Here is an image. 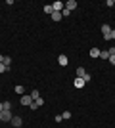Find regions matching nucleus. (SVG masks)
Returning <instances> with one entry per match:
<instances>
[{"instance_id": "nucleus-1", "label": "nucleus", "mask_w": 115, "mask_h": 128, "mask_svg": "<svg viewBox=\"0 0 115 128\" xmlns=\"http://www.w3.org/2000/svg\"><path fill=\"white\" fill-rule=\"evenodd\" d=\"M12 111H2L0 113V122H12Z\"/></svg>"}, {"instance_id": "nucleus-2", "label": "nucleus", "mask_w": 115, "mask_h": 128, "mask_svg": "<svg viewBox=\"0 0 115 128\" xmlns=\"http://www.w3.org/2000/svg\"><path fill=\"white\" fill-rule=\"evenodd\" d=\"M19 103H21V105H25V107H29L31 103H33V98H31V94H23L21 100H19Z\"/></svg>"}, {"instance_id": "nucleus-3", "label": "nucleus", "mask_w": 115, "mask_h": 128, "mask_svg": "<svg viewBox=\"0 0 115 128\" xmlns=\"http://www.w3.org/2000/svg\"><path fill=\"white\" fill-rule=\"evenodd\" d=\"M21 124H23V118H21V117H17V115H14V117H12V126L21 128Z\"/></svg>"}, {"instance_id": "nucleus-4", "label": "nucleus", "mask_w": 115, "mask_h": 128, "mask_svg": "<svg viewBox=\"0 0 115 128\" xmlns=\"http://www.w3.org/2000/svg\"><path fill=\"white\" fill-rule=\"evenodd\" d=\"M52 8H54V12H63V8H65V4H63V2H60V0H56L54 4H52Z\"/></svg>"}, {"instance_id": "nucleus-5", "label": "nucleus", "mask_w": 115, "mask_h": 128, "mask_svg": "<svg viewBox=\"0 0 115 128\" xmlns=\"http://www.w3.org/2000/svg\"><path fill=\"white\" fill-rule=\"evenodd\" d=\"M67 61H69V59H67V56H65V54H61V56H58V63H60L61 67H65V65H67Z\"/></svg>"}, {"instance_id": "nucleus-6", "label": "nucleus", "mask_w": 115, "mask_h": 128, "mask_svg": "<svg viewBox=\"0 0 115 128\" xmlns=\"http://www.w3.org/2000/svg\"><path fill=\"white\" fill-rule=\"evenodd\" d=\"M75 8H77V2H75V0H67V2H65V10L73 12Z\"/></svg>"}, {"instance_id": "nucleus-7", "label": "nucleus", "mask_w": 115, "mask_h": 128, "mask_svg": "<svg viewBox=\"0 0 115 128\" xmlns=\"http://www.w3.org/2000/svg\"><path fill=\"white\" fill-rule=\"evenodd\" d=\"M73 84H75V88H82V86L86 84L82 78H79V76H75V80H73Z\"/></svg>"}, {"instance_id": "nucleus-8", "label": "nucleus", "mask_w": 115, "mask_h": 128, "mask_svg": "<svg viewBox=\"0 0 115 128\" xmlns=\"http://www.w3.org/2000/svg\"><path fill=\"white\" fill-rule=\"evenodd\" d=\"M111 32V27L107 25V23H104V25H102V34H104V38L107 36V34H109Z\"/></svg>"}, {"instance_id": "nucleus-9", "label": "nucleus", "mask_w": 115, "mask_h": 128, "mask_svg": "<svg viewBox=\"0 0 115 128\" xmlns=\"http://www.w3.org/2000/svg\"><path fill=\"white\" fill-rule=\"evenodd\" d=\"M86 73H88V71L84 69V67H77V76H79V78H82V76L86 75Z\"/></svg>"}, {"instance_id": "nucleus-10", "label": "nucleus", "mask_w": 115, "mask_h": 128, "mask_svg": "<svg viewBox=\"0 0 115 128\" xmlns=\"http://www.w3.org/2000/svg\"><path fill=\"white\" fill-rule=\"evenodd\" d=\"M50 17H52V21H61V17H63V16H61L60 12H54V14H52Z\"/></svg>"}, {"instance_id": "nucleus-11", "label": "nucleus", "mask_w": 115, "mask_h": 128, "mask_svg": "<svg viewBox=\"0 0 115 128\" xmlns=\"http://www.w3.org/2000/svg\"><path fill=\"white\" fill-rule=\"evenodd\" d=\"M100 52H102L100 48H92L90 50V58H100Z\"/></svg>"}, {"instance_id": "nucleus-12", "label": "nucleus", "mask_w": 115, "mask_h": 128, "mask_svg": "<svg viewBox=\"0 0 115 128\" xmlns=\"http://www.w3.org/2000/svg\"><path fill=\"white\" fill-rule=\"evenodd\" d=\"M44 14H48V16H52V14H54V8H52V4H46V6H44Z\"/></svg>"}, {"instance_id": "nucleus-13", "label": "nucleus", "mask_w": 115, "mask_h": 128, "mask_svg": "<svg viewBox=\"0 0 115 128\" xmlns=\"http://www.w3.org/2000/svg\"><path fill=\"white\" fill-rule=\"evenodd\" d=\"M16 94H19V96H23V94H25V88H23L21 84H17V86H16Z\"/></svg>"}, {"instance_id": "nucleus-14", "label": "nucleus", "mask_w": 115, "mask_h": 128, "mask_svg": "<svg viewBox=\"0 0 115 128\" xmlns=\"http://www.w3.org/2000/svg\"><path fill=\"white\" fill-rule=\"evenodd\" d=\"M35 105H37V107H42L44 105V98H37V100H35Z\"/></svg>"}, {"instance_id": "nucleus-15", "label": "nucleus", "mask_w": 115, "mask_h": 128, "mask_svg": "<svg viewBox=\"0 0 115 128\" xmlns=\"http://www.w3.org/2000/svg\"><path fill=\"white\" fill-rule=\"evenodd\" d=\"M105 40H115V29H111V32L105 36Z\"/></svg>"}, {"instance_id": "nucleus-16", "label": "nucleus", "mask_w": 115, "mask_h": 128, "mask_svg": "<svg viewBox=\"0 0 115 128\" xmlns=\"http://www.w3.org/2000/svg\"><path fill=\"white\" fill-rule=\"evenodd\" d=\"M31 98H33V102H35L37 98H40V92H38V90H33V92H31Z\"/></svg>"}, {"instance_id": "nucleus-17", "label": "nucleus", "mask_w": 115, "mask_h": 128, "mask_svg": "<svg viewBox=\"0 0 115 128\" xmlns=\"http://www.w3.org/2000/svg\"><path fill=\"white\" fill-rule=\"evenodd\" d=\"M100 59H109V52H100Z\"/></svg>"}, {"instance_id": "nucleus-18", "label": "nucleus", "mask_w": 115, "mask_h": 128, "mask_svg": "<svg viewBox=\"0 0 115 128\" xmlns=\"http://www.w3.org/2000/svg\"><path fill=\"white\" fill-rule=\"evenodd\" d=\"M2 105H4V111H12V103L10 102H4Z\"/></svg>"}, {"instance_id": "nucleus-19", "label": "nucleus", "mask_w": 115, "mask_h": 128, "mask_svg": "<svg viewBox=\"0 0 115 128\" xmlns=\"http://www.w3.org/2000/svg\"><path fill=\"white\" fill-rule=\"evenodd\" d=\"M4 65L10 69V65H12V58H4Z\"/></svg>"}, {"instance_id": "nucleus-20", "label": "nucleus", "mask_w": 115, "mask_h": 128, "mask_svg": "<svg viewBox=\"0 0 115 128\" xmlns=\"http://www.w3.org/2000/svg\"><path fill=\"white\" fill-rule=\"evenodd\" d=\"M6 71H10V69H8L4 63H0V73H6Z\"/></svg>"}, {"instance_id": "nucleus-21", "label": "nucleus", "mask_w": 115, "mask_h": 128, "mask_svg": "<svg viewBox=\"0 0 115 128\" xmlns=\"http://www.w3.org/2000/svg\"><path fill=\"white\" fill-rule=\"evenodd\" d=\"M61 117H63V118H69V117H71V113H69V111H63V113H61Z\"/></svg>"}, {"instance_id": "nucleus-22", "label": "nucleus", "mask_w": 115, "mask_h": 128, "mask_svg": "<svg viewBox=\"0 0 115 128\" xmlns=\"http://www.w3.org/2000/svg\"><path fill=\"white\" fill-rule=\"evenodd\" d=\"M82 80H84V82H90V73H86V75L82 76Z\"/></svg>"}, {"instance_id": "nucleus-23", "label": "nucleus", "mask_w": 115, "mask_h": 128, "mask_svg": "<svg viewBox=\"0 0 115 128\" xmlns=\"http://www.w3.org/2000/svg\"><path fill=\"white\" fill-rule=\"evenodd\" d=\"M69 14H71V12H69V10H65V8H63V12H61V16H63V17H67V16H69Z\"/></svg>"}, {"instance_id": "nucleus-24", "label": "nucleus", "mask_w": 115, "mask_h": 128, "mask_svg": "<svg viewBox=\"0 0 115 128\" xmlns=\"http://www.w3.org/2000/svg\"><path fill=\"white\" fill-rule=\"evenodd\" d=\"M107 52H109V56H115V46H111V48L107 50Z\"/></svg>"}, {"instance_id": "nucleus-25", "label": "nucleus", "mask_w": 115, "mask_h": 128, "mask_svg": "<svg viewBox=\"0 0 115 128\" xmlns=\"http://www.w3.org/2000/svg\"><path fill=\"white\" fill-rule=\"evenodd\" d=\"M109 63H111V65H115V56H109Z\"/></svg>"}, {"instance_id": "nucleus-26", "label": "nucleus", "mask_w": 115, "mask_h": 128, "mask_svg": "<svg viewBox=\"0 0 115 128\" xmlns=\"http://www.w3.org/2000/svg\"><path fill=\"white\" fill-rule=\"evenodd\" d=\"M0 63H4V56L2 54H0Z\"/></svg>"}, {"instance_id": "nucleus-27", "label": "nucleus", "mask_w": 115, "mask_h": 128, "mask_svg": "<svg viewBox=\"0 0 115 128\" xmlns=\"http://www.w3.org/2000/svg\"><path fill=\"white\" fill-rule=\"evenodd\" d=\"M2 111H4V105H2V103H0V113H2Z\"/></svg>"}]
</instances>
